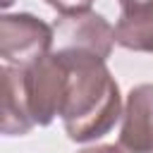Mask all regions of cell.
Wrapping results in <instances>:
<instances>
[{
  "mask_svg": "<svg viewBox=\"0 0 153 153\" xmlns=\"http://www.w3.org/2000/svg\"><path fill=\"white\" fill-rule=\"evenodd\" d=\"M67 65V91L62 103V127L76 143L105 136L122 117V96L103 57L88 50L57 48Z\"/></svg>",
  "mask_w": 153,
  "mask_h": 153,
  "instance_id": "obj_1",
  "label": "cell"
},
{
  "mask_svg": "<svg viewBox=\"0 0 153 153\" xmlns=\"http://www.w3.org/2000/svg\"><path fill=\"white\" fill-rule=\"evenodd\" d=\"M67 91V65L60 50H50L33 65L24 67V93L33 124L45 127L62 112Z\"/></svg>",
  "mask_w": 153,
  "mask_h": 153,
  "instance_id": "obj_2",
  "label": "cell"
},
{
  "mask_svg": "<svg viewBox=\"0 0 153 153\" xmlns=\"http://www.w3.org/2000/svg\"><path fill=\"white\" fill-rule=\"evenodd\" d=\"M55 29L33 14H2L0 17V55L5 65L29 67L50 53Z\"/></svg>",
  "mask_w": 153,
  "mask_h": 153,
  "instance_id": "obj_3",
  "label": "cell"
},
{
  "mask_svg": "<svg viewBox=\"0 0 153 153\" xmlns=\"http://www.w3.org/2000/svg\"><path fill=\"white\" fill-rule=\"evenodd\" d=\"M55 38L57 48H76V50H88L96 53L98 57L108 60L112 53L115 41V26L105 22V17L86 10V12H74V14H62L55 22Z\"/></svg>",
  "mask_w": 153,
  "mask_h": 153,
  "instance_id": "obj_4",
  "label": "cell"
},
{
  "mask_svg": "<svg viewBox=\"0 0 153 153\" xmlns=\"http://www.w3.org/2000/svg\"><path fill=\"white\" fill-rule=\"evenodd\" d=\"M117 143L124 153H153V84H139L129 91Z\"/></svg>",
  "mask_w": 153,
  "mask_h": 153,
  "instance_id": "obj_5",
  "label": "cell"
},
{
  "mask_svg": "<svg viewBox=\"0 0 153 153\" xmlns=\"http://www.w3.org/2000/svg\"><path fill=\"white\" fill-rule=\"evenodd\" d=\"M24 93V67H2V134L24 136L33 129Z\"/></svg>",
  "mask_w": 153,
  "mask_h": 153,
  "instance_id": "obj_6",
  "label": "cell"
},
{
  "mask_svg": "<svg viewBox=\"0 0 153 153\" xmlns=\"http://www.w3.org/2000/svg\"><path fill=\"white\" fill-rule=\"evenodd\" d=\"M115 41L134 53H153V2L122 10L115 24Z\"/></svg>",
  "mask_w": 153,
  "mask_h": 153,
  "instance_id": "obj_7",
  "label": "cell"
},
{
  "mask_svg": "<svg viewBox=\"0 0 153 153\" xmlns=\"http://www.w3.org/2000/svg\"><path fill=\"white\" fill-rule=\"evenodd\" d=\"M53 10H57L60 14H74V12H86L91 10L93 0H45Z\"/></svg>",
  "mask_w": 153,
  "mask_h": 153,
  "instance_id": "obj_8",
  "label": "cell"
},
{
  "mask_svg": "<svg viewBox=\"0 0 153 153\" xmlns=\"http://www.w3.org/2000/svg\"><path fill=\"white\" fill-rule=\"evenodd\" d=\"M79 153H124L120 148V143H103V146H88V148H81Z\"/></svg>",
  "mask_w": 153,
  "mask_h": 153,
  "instance_id": "obj_9",
  "label": "cell"
},
{
  "mask_svg": "<svg viewBox=\"0 0 153 153\" xmlns=\"http://www.w3.org/2000/svg\"><path fill=\"white\" fill-rule=\"evenodd\" d=\"M146 2H153V0H120V7L127 10V7H136V5H146Z\"/></svg>",
  "mask_w": 153,
  "mask_h": 153,
  "instance_id": "obj_10",
  "label": "cell"
},
{
  "mask_svg": "<svg viewBox=\"0 0 153 153\" xmlns=\"http://www.w3.org/2000/svg\"><path fill=\"white\" fill-rule=\"evenodd\" d=\"M12 2H14V0H2V2H0V5H2V7H10V5H12Z\"/></svg>",
  "mask_w": 153,
  "mask_h": 153,
  "instance_id": "obj_11",
  "label": "cell"
}]
</instances>
